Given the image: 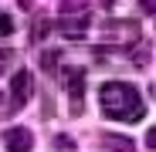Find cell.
I'll return each mask as SVG.
<instances>
[{"label": "cell", "instance_id": "cell-1", "mask_svg": "<svg viewBox=\"0 0 156 152\" xmlns=\"http://www.w3.org/2000/svg\"><path fill=\"white\" fill-rule=\"evenodd\" d=\"M98 101H102V112L115 122H139L146 115V105L136 85H129V81H105L98 91Z\"/></svg>", "mask_w": 156, "mask_h": 152}, {"label": "cell", "instance_id": "cell-2", "mask_svg": "<svg viewBox=\"0 0 156 152\" xmlns=\"http://www.w3.org/2000/svg\"><path fill=\"white\" fill-rule=\"evenodd\" d=\"M4 145H7V152H31L34 135L24 129V125H14V129H7V132H4Z\"/></svg>", "mask_w": 156, "mask_h": 152}, {"label": "cell", "instance_id": "cell-3", "mask_svg": "<svg viewBox=\"0 0 156 152\" xmlns=\"http://www.w3.org/2000/svg\"><path fill=\"white\" fill-rule=\"evenodd\" d=\"M65 81H68V95H71V112H82V95H85V74L78 68L65 71Z\"/></svg>", "mask_w": 156, "mask_h": 152}, {"label": "cell", "instance_id": "cell-4", "mask_svg": "<svg viewBox=\"0 0 156 152\" xmlns=\"http://www.w3.org/2000/svg\"><path fill=\"white\" fill-rule=\"evenodd\" d=\"M31 88H34L31 71H17L14 78H10V91H14V98H17V101H27V98H31Z\"/></svg>", "mask_w": 156, "mask_h": 152}, {"label": "cell", "instance_id": "cell-5", "mask_svg": "<svg viewBox=\"0 0 156 152\" xmlns=\"http://www.w3.org/2000/svg\"><path fill=\"white\" fill-rule=\"evenodd\" d=\"M85 31H88V14H78L75 20H65V17H61V34H65V37L78 41Z\"/></svg>", "mask_w": 156, "mask_h": 152}, {"label": "cell", "instance_id": "cell-6", "mask_svg": "<svg viewBox=\"0 0 156 152\" xmlns=\"http://www.w3.org/2000/svg\"><path fill=\"white\" fill-rule=\"evenodd\" d=\"M105 145H119L122 152H129V149H133V142H129V139H115V135H105Z\"/></svg>", "mask_w": 156, "mask_h": 152}, {"label": "cell", "instance_id": "cell-7", "mask_svg": "<svg viewBox=\"0 0 156 152\" xmlns=\"http://www.w3.org/2000/svg\"><path fill=\"white\" fill-rule=\"evenodd\" d=\"M55 145H58V152H75V145H71V139H68V135H58V139H55Z\"/></svg>", "mask_w": 156, "mask_h": 152}, {"label": "cell", "instance_id": "cell-8", "mask_svg": "<svg viewBox=\"0 0 156 152\" xmlns=\"http://www.w3.org/2000/svg\"><path fill=\"white\" fill-rule=\"evenodd\" d=\"M133 61H136V64H146V61H149V47H146V44H143L139 51H133Z\"/></svg>", "mask_w": 156, "mask_h": 152}, {"label": "cell", "instance_id": "cell-9", "mask_svg": "<svg viewBox=\"0 0 156 152\" xmlns=\"http://www.w3.org/2000/svg\"><path fill=\"white\" fill-rule=\"evenodd\" d=\"M0 31L10 34V31H14V20H10V17H0Z\"/></svg>", "mask_w": 156, "mask_h": 152}, {"label": "cell", "instance_id": "cell-10", "mask_svg": "<svg viewBox=\"0 0 156 152\" xmlns=\"http://www.w3.org/2000/svg\"><path fill=\"white\" fill-rule=\"evenodd\" d=\"M146 145L156 152V129H149V132H146Z\"/></svg>", "mask_w": 156, "mask_h": 152}, {"label": "cell", "instance_id": "cell-11", "mask_svg": "<svg viewBox=\"0 0 156 152\" xmlns=\"http://www.w3.org/2000/svg\"><path fill=\"white\" fill-rule=\"evenodd\" d=\"M139 4H143L146 14H156V0H139Z\"/></svg>", "mask_w": 156, "mask_h": 152}, {"label": "cell", "instance_id": "cell-12", "mask_svg": "<svg viewBox=\"0 0 156 152\" xmlns=\"http://www.w3.org/2000/svg\"><path fill=\"white\" fill-rule=\"evenodd\" d=\"M10 61V51H4V47H0V64H7Z\"/></svg>", "mask_w": 156, "mask_h": 152}]
</instances>
